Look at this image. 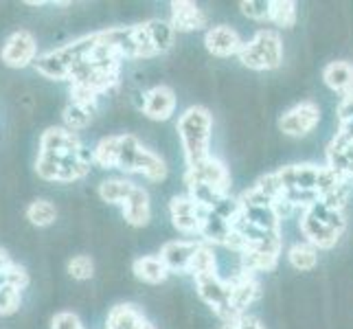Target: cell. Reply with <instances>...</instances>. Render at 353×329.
<instances>
[{
	"mask_svg": "<svg viewBox=\"0 0 353 329\" xmlns=\"http://www.w3.org/2000/svg\"><path fill=\"white\" fill-rule=\"evenodd\" d=\"M185 182H200V185H209L215 187L220 191H230V174L226 165L215 156H206L204 161L196 163V165H189L187 167V174H185Z\"/></svg>",
	"mask_w": 353,
	"mask_h": 329,
	"instance_id": "12",
	"label": "cell"
},
{
	"mask_svg": "<svg viewBox=\"0 0 353 329\" xmlns=\"http://www.w3.org/2000/svg\"><path fill=\"white\" fill-rule=\"evenodd\" d=\"M92 165V150H86L75 132L66 130L64 126H51L42 132L38 158H35L38 178L68 185L86 178Z\"/></svg>",
	"mask_w": 353,
	"mask_h": 329,
	"instance_id": "1",
	"label": "cell"
},
{
	"mask_svg": "<svg viewBox=\"0 0 353 329\" xmlns=\"http://www.w3.org/2000/svg\"><path fill=\"white\" fill-rule=\"evenodd\" d=\"M200 246V241H191V239H172L163 243L161 252L158 257L163 259V263L167 266L169 272H176V275H189V266L193 255H196Z\"/></svg>",
	"mask_w": 353,
	"mask_h": 329,
	"instance_id": "15",
	"label": "cell"
},
{
	"mask_svg": "<svg viewBox=\"0 0 353 329\" xmlns=\"http://www.w3.org/2000/svg\"><path fill=\"white\" fill-rule=\"evenodd\" d=\"M233 224L235 222H230V219H226L224 215L209 209L204 215L200 237L204 243H209V246H226L228 248V241L233 237Z\"/></svg>",
	"mask_w": 353,
	"mask_h": 329,
	"instance_id": "20",
	"label": "cell"
},
{
	"mask_svg": "<svg viewBox=\"0 0 353 329\" xmlns=\"http://www.w3.org/2000/svg\"><path fill=\"white\" fill-rule=\"evenodd\" d=\"M321 123V108L314 101H301L292 106L279 119V130L288 137H307V134Z\"/></svg>",
	"mask_w": 353,
	"mask_h": 329,
	"instance_id": "9",
	"label": "cell"
},
{
	"mask_svg": "<svg viewBox=\"0 0 353 329\" xmlns=\"http://www.w3.org/2000/svg\"><path fill=\"white\" fill-rule=\"evenodd\" d=\"M336 112H338V123L340 121H353V94L340 99Z\"/></svg>",
	"mask_w": 353,
	"mask_h": 329,
	"instance_id": "37",
	"label": "cell"
},
{
	"mask_svg": "<svg viewBox=\"0 0 353 329\" xmlns=\"http://www.w3.org/2000/svg\"><path fill=\"white\" fill-rule=\"evenodd\" d=\"M270 7L272 0H241L239 3L241 14L257 22H270Z\"/></svg>",
	"mask_w": 353,
	"mask_h": 329,
	"instance_id": "33",
	"label": "cell"
},
{
	"mask_svg": "<svg viewBox=\"0 0 353 329\" xmlns=\"http://www.w3.org/2000/svg\"><path fill=\"white\" fill-rule=\"evenodd\" d=\"M217 272V259H215V252H213V246L209 243L200 241V246L196 250L191 259V266H189V275L193 277H204V275H215Z\"/></svg>",
	"mask_w": 353,
	"mask_h": 329,
	"instance_id": "30",
	"label": "cell"
},
{
	"mask_svg": "<svg viewBox=\"0 0 353 329\" xmlns=\"http://www.w3.org/2000/svg\"><path fill=\"white\" fill-rule=\"evenodd\" d=\"M281 250H283V243H270V246H252L246 248L243 252H239V259H241V268L248 272H272L279 257H281Z\"/></svg>",
	"mask_w": 353,
	"mask_h": 329,
	"instance_id": "17",
	"label": "cell"
},
{
	"mask_svg": "<svg viewBox=\"0 0 353 329\" xmlns=\"http://www.w3.org/2000/svg\"><path fill=\"white\" fill-rule=\"evenodd\" d=\"M132 272H134V277L139 279V281L152 283V286L167 281V277L172 275V272L167 270V266L163 263V259L158 257V255H143V257L134 259Z\"/></svg>",
	"mask_w": 353,
	"mask_h": 329,
	"instance_id": "23",
	"label": "cell"
},
{
	"mask_svg": "<svg viewBox=\"0 0 353 329\" xmlns=\"http://www.w3.org/2000/svg\"><path fill=\"white\" fill-rule=\"evenodd\" d=\"M103 329H156V327L137 306H132V303H119V306H114L108 312Z\"/></svg>",
	"mask_w": 353,
	"mask_h": 329,
	"instance_id": "19",
	"label": "cell"
},
{
	"mask_svg": "<svg viewBox=\"0 0 353 329\" xmlns=\"http://www.w3.org/2000/svg\"><path fill=\"white\" fill-rule=\"evenodd\" d=\"M239 62L250 70H274L283 62V42L272 29H261L243 42Z\"/></svg>",
	"mask_w": 353,
	"mask_h": 329,
	"instance_id": "6",
	"label": "cell"
},
{
	"mask_svg": "<svg viewBox=\"0 0 353 329\" xmlns=\"http://www.w3.org/2000/svg\"><path fill=\"white\" fill-rule=\"evenodd\" d=\"M24 215H27L29 224L38 226V228H46V226L55 224V219H57V209H55V204H53L51 200L38 198V200H33V202L27 206V211H24Z\"/></svg>",
	"mask_w": 353,
	"mask_h": 329,
	"instance_id": "28",
	"label": "cell"
},
{
	"mask_svg": "<svg viewBox=\"0 0 353 329\" xmlns=\"http://www.w3.org/2000/svg\"><path fill=\"white\" fill-rule=\"evenodd\" d=\"M97 112V106H86V103H75V101H68V106L62 110V121H64V128L70 132H79V130H86L92 123V117Z\"/></svg>",
	"mask_w": 353,
	"mask_h": 329,
	"instance_id": "24",
	"label": "cell"
},
{
	"mask_svg": "<svg viewBox=\"0 0 353 329\" xmlns=\"http://www.w3.org/2000/svg\"><path fill=\"white\" fill-rule=\"evenodd\" d=\"M220 329H265V327L259 323V319H254L250 314H243L233 321H224V325Z\"/></svg>",
	"mask_w": 353,
	"mask_h": 329,
	"instance_id": "36",
	"label": "cell"
},
{
	"mask_svg": "<svg viewBox=\"0 0 353 329\" xmlns=\"http://www.w3.org/2000/svg\"><path fill=\"white\" fill-rule=\"evenodd\" d=\"M228 283H230V290H233V295H230V310H233V319L248 314V308L252 306L254 301H259V297H261V286L257 281V277H254L252 272H248V270H243V268H239L233 277H228ZM233 319H230V321H233Z\"/></svg>",
	"mask_w": 353,
	"mask_h": 329,
	"instance_id": "11",
	"label": "cell"
},
{
	"mask_svg": "<svg viewBox=\"0 0 353 329\" xmlns=\"http://www.w3.org/2000/svg\"><path fill=\"white\" fill-rule=\"evenodd\" d=\"M121 209H123V217L130 226H145L150 222L152 217V204H150V193L148 189L143 187H134V191L130 193V198L121 204Z\"/></svg>",
	"mask_w": 353,
	"mask_h": 329,
	"instance_id": "21",
	"label": "cell"
},
{
	"mask_svg": "<svg viewBox=\"0 0 353 329\" xmlns=\"http://www.w3.org/2000/svg\"><path fill=\"white\" fill-rule=\"evenodd\" d=\"M299 11L294 0H272L270 7V22L279 29H292L296 24Z\"/></svg>",
	"mask_w": 353,
	"mask_h": 329,
	"instance_id": "31",
	"label": "cell"
},
{
	"mask_svg": "<svg viewBox=\"0 0 353 329\" xmlns=\"http://www.w3.org/2000/svg\"><path fill=\"white\" fill-rule=\"evenodd\" d=\"M38 40L29 29H18L7 35V40L0 48V62L7 68H27L38 59Z\"/></svg>",
	"mask_w": 353,
	"mask_h": 329,
	"instance_id": "7",
	"label": "cell"
},
{
	"mask_svg": "<svg viewBox=\"0 0 353 329\" xmlns=\"http://www.w3.org/2000/svg\"><path fill=\"white\" fill-rule=\"evenodd\" d=\"M117 169L125 174H143L145 178L154 182L165 180L169 174V167L163 158L145 148L134 134H121Z\"/></svg>",
	"mask_w": 353,
	"mask_h": 329,
	"instance_id": "5",
	"label": "cell"
},
{
	"mask_svg": "<svg viewBox=\"0 0 353 329\" xmlns=\"http://www.w3.org/2000/svg\"><path fill=\"white\" fill-rule=\"evenodd\" d=\"M288 261L292 268H296L301 272H310L319 266V250H316L312 243H294L288 250Z\"/></svg>",
	"mask_w": 353,
	"mask_h": 329,
	"instance_id": "27",
	"label": "cell"
},
{
	"mask_svg": "<svg viewBox=\"0 0 353 329\" xmlns=\"http://www.w3.org/2000/svg\"><path fill=\"white\" fill-rule=\"evenodd\" d=\"M51 329H83L79 316L75 312H57L51 319Z\"/></svg>",
	"mask_w": 353,
	"mask_h": 329,
	"instance_id": "35",
	"label": "cell"
},
{
	"mask_svg": "<svg viewBox=\"0 0 353 329\" xmlns=\"http://www.w3.org/2000/svg\"><path fill=\"white\" fill-rule=\"evenodd\" d=\"M276 176L283 187V200L301 211H305L307 206L316 204L332 189L347 182L338 174H334L327 165H316V163L288 165L279 169Z\"/></svg>",
	"mask_w": 353,
	"mask_h": 329,
	"instance_id": "2",
	"label": "cell"
},
{
	"mask_svg": "<svg viewBox=\"0 0 353 329\" xmlns=\"http://www.w3.org/2000/svg\"><path fill=\"white\" fill-rule=\"evenodd\" d=\"M209 209L198 204L189 193L187 196H174L169 200V215H172V224L185 235H200L204 215Z\"/></svg>",
	"mask_w": 353,
	"mask_h": 329,
	"instance_id": "10",
	"label": "cell"
},
{
	"mask_svg": "<svg viewBox=\"0 0 353 329\" xmlns=\"http://www.w3.org/2000/svg\"><path fill=\"white\" fill-rule=\"evenodd\" d=\"M351 182H353V178H351Z\"/></svg>",
	"mask_w": 353,
	"mask_h": 329,
	"instance_id": "38",
	"label": "cell"
},
{
	"mask_svg": "<svg viewBox=\"0 0 353 329\" xmlns=\"http://www.w3.org/2000/svg\"><path fill=\"white\" fill-rule=\"evenodd\" d=\"M134 182L125 180V178H108V180H101L99 182V189H97V193H99V198L108 204H123L130 193L134 191Z\"/></svg>",
	"mask_w": 353,
	"mask_h": 329,
	"instance_id": "25",
	"label": "cell"
},
{
	"mask_svg": "<svg viewBox=\"0 0 353 329\" xmlns=\"http://www.w3.org/2000/svg\"><path fill=\"white\" fill-rule=\"evenodd\" d=\"M68 275L75 279V281H88L94 275V261L88 257V255H75L68 266H66Z\"/></svg>",
	"mask_w": 353,
	"mask_h": 329,
	"instance_id": "34",
	"label": "cell"
},
{
	"mask_svg": "<svg viewBox=\"0 0 353 329\" xmlns=\"http://www.w3.org/2000/svg\"><path fill=\"white\" fill-rule=\"evenodd\" d=\"M22 303V288L18 286H0V316H11L20 310Z\"/></svg>",
	"mask_w": 353,
	"mask_h": 329,
	"instance_id": "32",
	"label": "cell"
},
{
	"mask_svg": "<svg viewBox=\"0 0 353 329\" xmlns=\"http://www.w3.org/2000/svg\"><path fill=\"white\" fill-rule=\"evenodd\" d=\"M196 290H198V297L209 306L222 321H230L233 319V310H230V290L228 279H222L215 275H204L196 279Z\"/></svg>",
	"mask_w": 353,
	"mask_h": 329,
	"instance_id": "8",
	"label": "cell"
},
{
	"mask_svg": "<svg viewBox=\"0 0 353 329\" xmlns=\"http://www.w3.org/2000/svg\"><path fill=\"white\" fill-rule=\"evenodd\" d=\"M172 27L176 33H189L206 27V14L191 0H174L172 3Z\"/></svg>",
	"mask_w": 353,
	"mask_h": 329,
	"instance_id": "18",
	"label": "cell"
},
{
	"mask_svg": "<svg viewBox=\"0 0 353 329\" xmlns=\"http://www.w3.org/2000/svg\"><path fill=\"white\" fill-rule=\"evenodd\" d=\"M323 81L327 88L338 92L340 97L353 94V64L338 59V62H330L323 68Z\"/></svg>",
	"mask_w": 353,
	"mask_h": 329,
	"instance_id": "22",
	"label": "cell"
},
{
	"mask_svg": "<svg viewBox=\"0 0 353 329\" xmlns=\"http://www.w3.org/2000/svg\"><path fill=\"white\" fill-rule=\"evenodd\" d=\"M347 230V219L343 211L327 209L323 202L307 206L301 213V233L316 250H330Z\"/></svg>",
	"mask_w": 353,
	"mask_h": 329,
	"instance_id": "4",
	"label": "cell"
},
{
	"mask_svg": "<svg viewBox=\"0 0 353 329\" xmlns=\"http://www.w3.org/2000/svg\"><path fill=\"white\" fill-rule=\"evenodd\" d=\"M143 114L152 119V121H169L172 114L176 112V92L174 88L165 86H154L150 90L143 92V101H141Z\"/></svg>",
	"mask_w": 353,
	"mask_h": 329,
	"instance_id": "13",
	"label": "cell"
},
{
	"mask_svg": "<svg viewBox=\"0 0 353 329\" xmlns=\"http://www.w3.org/2000/svg\"><path fill=\"white\" fill-rule=\"evenodd\" d=\"M325 156H327V167L343 180L351 182V178H353V141H349L347 137L336 132L332 143L327 145Z\"/></svg>",
	"mask_w": 353,
	"mask_h": 329,
	"instance_id": "16",
	"label": "cell"
},
{
	"mask_svg": "<svg viewBox=\"0 0 353 329\" xmlns=\"http://www.w3.org/2000/svg\"><path fill=\"white\" fill-rule=\"evenodd\" d=\"M204 46H206V51L215 57H233V55H239L243 40L233 27H228V24H215V27L206 29Z\"/></svg>",
	"mask_w": 353,
	"mask_h": 329,
	"instance_id": "14",
	"label": "cell"
},
{
	"mask_svg": "<svg viewBox=\"0 0 353 329\" xmlns=\"http://www.w3.org/2000/svg\"><path fill=\"white\" fill-rule=\"evenodd\" d=\"M119 145H121V134H110V137H103L92 148V163L103 167V169H117Z\"/></svg>",
	"mask_w": 353,
	"mask_h": 329,
	"instance_id": "26",
	"label": "cell"
},
{
	"mask_svg": "<svg viewBox=\"0 0 353 329\" xmlns=\"http://www.w3.org/2000/svg\"><path fill=\"white\" fill-rule=\"evenodd\" d=\"M178 137L185 152L187 167L204 161L211 156V132H213V114L204 106H191L178 119Z\"/></svg>",
	"mask_w": 353,
	"mask_h": 329,
	"instance_id": "3",
	"label": "cell"
},
{
	"mask_svg": "<svg viewBox=\"0 0 353 329\" xmlns=\"http://www.w3.org/2000/svg\"><path fill=\"white\" fill-rule=\"evenodd\" d=\"M148 24V31H150V38L154 42V48L158 51V55L169 51L174 44V27H172V22L169 20H161V18H154V20H148L145 22Z\"/></svg>",
	"mask_w": 353,
	"mask_h": 329,
	"instance_id": "29",
	"label": "cell"
}]
</instances>
